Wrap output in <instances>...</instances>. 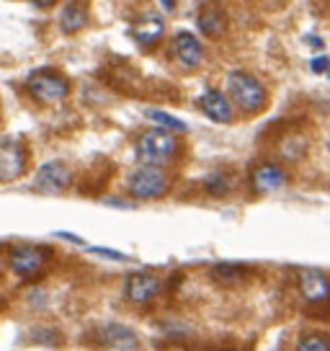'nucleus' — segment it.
Instances as JSON below:
<instances>
[{
	"label": "nucleus",
	"mask_w": 330,
	"mask_h": 351,
	"mask_svg": "<svg viewBox=\"0 0 330 351\" xmlns=\"http://www.w3.org/2000/svg\"><path fill=\"white\" fill-rule=\"evenodd\" d=\"M227 93L232 101L248 114H255L266 106V88L255 75L248 70H232L227 73Z\"/></svg>",
	"instance_id": "1"
},
{
	"label": "nucleus",
	"mask_w": 330,
	"mask_h": 351,
	"mask_svg": "<svg viewBox=\"0 0 330 351\" xmlns=\"http://www.w3.org/2000/svg\"><path fill=\"white\" fill-rule=\"evenodd\" d=\"M178 153V140L170 130H150L144 132L137 143V158L142 165H160L168 163Z\"/></svg>",
	"instance_id": "2"
},
{
	"label": "nucleus",
	"mask_w": 330,
	"mask_h": 351,
	"mask_svg": "<svg viewBox=\"0 0 330 351\" xmlns=\"http://www.w3.org/2000/svg\"><path fill=\"white\" fill-rule=\"evenodd\" d=\"M170 186V178L165 173L163 168H157V165H140L137 171L129 173L127 178V189H129V194L134 199H157L163 197L165 191Z\"/></svg>",
	"instance_id": "3"
},
{
	"label": "nucleus",
	"mask_w": 330,
	"mask_h": 351,
	"mask_svg": "<svg viewBox=\"0 0 330 351\" xmlns=\"http://www.w3.org/2000/svg\"><path fill=\"white\" fill-rule=\"evenodd\" d=\"M29 93L39 104H60V101L67 99L70 93V83L67 77H62L60 73H52V70H36L31 77H29Z\"/></svg>",
	"instance_id": "4"
},
{
	"label": "nucleus",
	"mask_w": 330,
	"mask_h": 351,
	"mask_svg": "<svg viewBox=\"0 0 330 351\" xmlns=\"http://www.w3.org/2000/svg\"><path fill=\"white\" fill-rule=\"evenodd\" d=\"M49 248H39V245H13L8 248V269L16 276H34L42 271V266L49 261Z\"/></svg>",
	"instance_id": "5"
},
{
	"label": "nucleus",
	"mask_w": 330,
	"mask_h": 351,
	"mask_svg": "<svg viewBox=\"0 0 330 351\" xmlns=\"http://www.w3.org/2000/svg\"><path fill=\"white\" fill-rule=\"evenodd\" d=\"M124 295L134 305H144V302H153L155 297L160 295V279L153 271H134L127 276L124 282Z\"/></svg>",
	"instance_id": "6"
},
{
	"label": "nucleus",
	"mask_w": 330,
	"mask_h": 351,
	"mask_svg": "<svg viewBox=\"0 0 330 351\" xmlns=\"http://www.w3.org/2000/svg\"><path fill=\"white\" fill-rule=\"evenodd\" d=\"M299 295L307 300L309 305H325L330 300V279L318 269H302L297 274Z\"/></svg>",
	"instance_id": "7"
},
{
	"label": "nucleus",
	"mask_w": 330,
	"mask_h": 351,
	"mask_svg": "<svg viewBox=\"0 0 330 351\" xmlns=\"http://www.w3.org/2000/svg\"><path fill=\"white\" fill-rule=\"evenodd\" d=\"M73 184V171L60 160H49L36 171V189L45 194H62Z\"/></svg>",
	"instance_id": "8"
},
{
	"label": "nucleus",
	"mask_w": 330,
	"mask_h": 351,
	"mask_svg": "<svg viewBox=\"0 0 330 351\" xmlns=\"http://www.w3.org/2000/svg\"><path fill=\"white\" fill-rule=\"evenodd\" d=\"M23 171H26V147L21 145V140L5 137L0 147V178L8 184L13 178L23 176Z\"/></svg>",
	"instance_id": "9"
},
{
	"label": "nucleus",
	"mask_w": 330,
	"mask_h": 351,
	"mask_svg": "<svg viewBox=\"0 0 330 351\" xmlns=\"http://www.w3.org/2000/svg\"><path fill=\"white\" fill-rule=\"evenodd\" d=\"M170 49H173V57L178 60V65L191 70V67H199L201 60H204V49H201V42L191 32H178L170 42Z\"/></svg>",
	"instance_id": "10"
},
{
	"label": "nucleus",
	"mask_w": 330,
	"mask_h": 351,
	"mask_svg": "<svg viewBox=\"0 0 330 351\" xmlns=\"http://www.w3.org/2000/svg\"><path fill=\"white\" fill-rule=\"evenodd\" d=\"M199 109L204 111L212 121H217V124H227V121H232V117H235L230 99H227L222 90H214V88L204 90V93L199 96Z\"/></svg>",
	"instance_id": "11"
},
{
	"label": "nucleus",
	"mask_w": 330,
	"mask_h": 351,
	"mask_svg": "<svg viewBox=\"0 0 330 351\" xmlns=\"http://www.w3.org/2000/svg\"><path fill=\"white\" fill-rule=\"evenodd\" d=\"M251 184L258 194H271V191H279V189L286 184V173L274 163H264L258 165L251 176Z\"/></svg>",
	"instance_id": "12"
},
{
	"label": "nucleus",
	"mask_w": 330,
	"mask_h": 351,
	"mask_svg": "<svg viewBox=\"0 0 330 351\" xmlns=\"http://www.w3.org/2000/svg\"><path fill=\"white\" fill-rule=\"evenodd\" d=\"M101 341L111 346V349H119V351H134L140 349V339H137V333L132 328H127V326H121V323H109V326H103L101 330Z\"/></svg>",
	"instance_id": "13"
},
{
	"label": "nucleus",
	"mask_w": 330,
	"mask_h": 351,
	"mask_svg": "<svg viewBox=\"0 0 330 351\" xmlns=\"http://www.w3.org/2000/svg\"><path fill=\"white\" fill-rule=\"evenodd\" d=\"M251 276V269L245 263H217L212 266V279L222 287H238Z\"/></svg>",
	"instance_id": "14"
},
{
	"label": "nucleus",
	"mask_w": 330,
	"mask_h": 351,
	"mask_svg": "<svg viewBox=\"0 0 330 351\" xmlns=\"http://www.w3.org/2000/svg\"><path fill=\"white\" fill-rule=\"evenodd\" d=\"M163 32H165L163 19H160V16H155V13H147V16L140 19L137 26H134V39H137L140 44H144V47H150V44L160 42Z\"/></svg>",
	"instance_id": "15"
},
{
	"label": "nucleus",
	"mask_w": 330,
	"mask_h": 351,
	"mask_svg": "<svg viewBox=\"0 0 330 351\" xmlns=\"http://www.w3.org/2000/svg\"><path fill=\"white\" fill-rule=\"evenodd\" d=\"M86 23H88V11L80 3H67L62 13H60V26L67 34H75L80 29H86Z\"/></svg>",
	"instance_id": "16"
},
{
	"label": "nucleus",
	"mask_w": 330,
	"mask_h": 351,
	"mask_svg": "<svg viewBox=\"0 0 330 351\" xmlns=\"http://www.w3.org/2000/svg\"><path fill=\"white\" fill-rule=\"evenodd\" d=\"M199 29L201 34H207V36H220L225 29H227V19H225V13L220 8H204V11L199 13Z\"/></svg>",
	"instance_id": "17"
},
{
	"label": "nucleus",
	"mask_w": 330,
	"mask_h": 351,
	"mask_svg": "<svg viewBox=\"0 0 330 351\" xmlns=\"http://www.w3.org/2000/svg\"><path fill=\"white\" fill-rule=\"evenodd\" d=\"M294 351H330V339L325 333H305Z\"/></svg>",
	"instance_id": "18"
},
{
	"label": "nucleus",
	"mask_w": 330,
	"mask_h": 351,
	"mask_svg": "<svg viewBox=\"0 0 330 351\" xmlns=\"http://www.w3.org/2000/svg\"><path fill=\"white\" fill-rule=\"evenodd\" d=\"M147 117L153 121H157L160 124V130H168L170 132H186V124L181 119H176V117H170V114H165V111H157V109H153V111H147Z\"/></svg>",
	"instance_id": "19"
},
{
	"label": "nucleus",
	"mask_w": 330,
	"mask_h": 351,
	"mask_svg": "<svg viewBox=\"0 0 330 351\" xmlns=\"http://www.w3.org/2000/svg\"><path fill=\"white\" fill-rule=\"evenodd\" d=\"M204 186L210 189L212 194H227V191H230V178L222 173V171H214V173L204 181Z\"/></svg>",
	"instance_id": "20"
},
{
	"label": "nucleus",
	"mask_w": 330,
	"mask_h": 351,
	"mask_svg": "<svg viewBox=\"0 0 330 351\" xmlns=\"http://www.w3.org/2000/svg\"><path fill=\"white\" fill-rule=\"evenodd\" d=\"M93 253H99V256H103V258H111V261H129V256L114 251V248H93Z\"/></svg>",
	"instance_id": "21"
},
{
	"label": "nucleus",
	"mask_w": 330,
	"mask_h": 351,
	"mask_svg": "<svg viewBox=\"0 0 330 351\" xmlns=\"http://www.w3.org/2000/svg\"><path fill=\"white\" fill-rule=\"evenodd\" d=\"M309 67H312V73H328L330 57H318V60H312V62H309Z\"/></svg>",
	"instance_id": "22"
},
{
	"label": "nucleus",
	"mask_w": 330,
	"mask_h": 351,
	"mask_svg": "<svg viewBox=\"0 0 330 351\" xmlns=\"http://www.w3.org/2000/svg\"><path fill=\"white\" fill-rule=\"evenodd\" d=\"M57 238H65V241H70V243H77V245H83V238H77V235H73V232H67V230H60V232H55Z\"/></svg>",
	"instance_id": "23"
},
{
	"label": "nucleus",
	"mask_w": 330,
	"mask_h": 351,
	"mask_svg": "<svg viewBox=\"0 0 330 351\" xmlns=\"http://www.w3.org/2000/svg\"><path fill=\"white\" fill-rule=\"evenodd\" d=\"M109 204H114V207H124V209L132 207V202H127V199H109Z\"/></svg>",
	"instance_id": "24"
},
{
	"label": "nucleus",
	"mask_w": 330,
	"mask_h": 351,
	"mask_svg": "<svg viewBox=\"0 0 330 351\" xmlns=\"http://www.w3.org/2000/svg\"><path fill=\"white\" fill-rule=\"evenodd\" d=\"M328 77H330V70H328Z\"/></svg>",
	"instance_id": "25"
}]
</instances>
